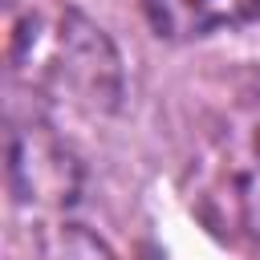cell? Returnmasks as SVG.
<instances>
[{"label":"cell","instance_id":"1","mask_svg":"<svg viewBox=\"0 0 260 260\" xmlns=\"http://www.w3.org/2000/svg\"><path fill=\"white\" fill-rule=\"evenodd\" d=\"M179 187L211 236L260 252V69L211 110Z\"/></svg>","mask_w":260,"mask_h":260},{"label":"cell","instance_id":"2","mask_svg":"<svg viewBox=\"0 0 260 260\" xmlns=\"http://www.w3.org/2000/svg\"><path fill=\"white\" fill-rule=\"evenodd\" d=\"M12 77L45 114L106 118L122 102V61L110 37L73 8L45 4L20 16L8 45Z\"/></svg>","mask_w":260,"mask_h":260},{"label":"cell","instance_id":"3","mask_svg":"<svg viewBox=\"0 0 260 260\" xmlns=\"http://www.w3.org/2000/svg\"><path fill=\"white\" fill-rule=\"evenodd\" d=\"M8 183L16 203L65 207L81 191V162L49 118L12 122L8 134Z\"/></svg>","mask_w":260,"mask_h":260},{"label":"cell","instance_id":"4","mask_svg":"<svg viewBox=\"0 0 260 260\" xmlns=\"http://www.w3.org/2000/svg\"><path fill=\"white\" fill-rule=\"evenodd\" d=\"M146 20L167 41H195L260 16V0H142Z\"/></svg>","mask_w":260,"mask_h":260},{"label":"cell","instance_id":"5","mask_svg":"<svg viewBox=\"0 0 260 260\" xmlns=\"http://www.w3.org/2000/svg\"><path fill=\"white\" fill-rule=\"evenodd\" d=\"M49 260H114V252L81 223H65L49 236Z\"/></svg>","mask_w":260,"mask_h":260}]
</instances>
